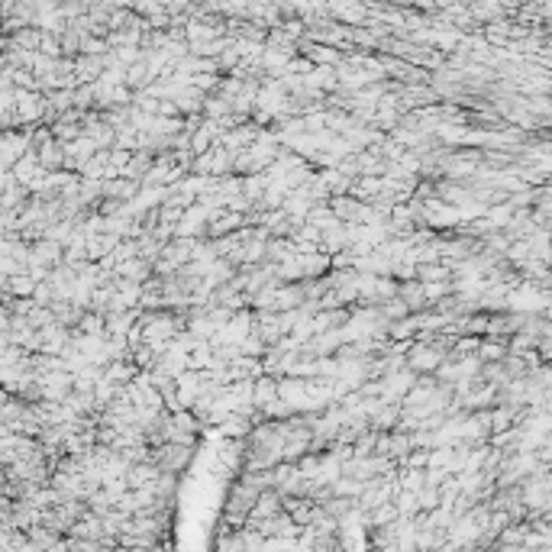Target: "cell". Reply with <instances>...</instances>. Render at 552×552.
Returning a JSON list of instances; mask_svg holds the SVG:
<instances>
[{"label": "cell", "mask_w": 552, "mask_h": 552, "mask_svg": "<svg viewBox=\"0 0 552 552\" xmlns=\"http://www.w3.org/2000/svg\"><path fill=\"white\" fill-rule=\"evenodd\" d=\"M398 420H400V404H381L368 417V427L371 430H398Z\"/></svg>", "instance_id": "2e32d148"}, {"label": "cell", "mask_w": 552, "mask_h": 552, "mask_svg": "<svg viewBox=\"0 0 552 552\" xmlns=\"http://www.w3.org/2000/svg\"><path fill=\"white\" fill-rule=\"evenodd\" d=\"M75 329L78 333H84V336H104V314H97V310H84V314L78 317Z\"/></svg>", "instance_id": "44dd1931"}, {"label": "cell", "mask_w": 552, "mask_h": 552, "mask_svg": "<svg viewBox=\"0 0 552 552\" xmlns=\"http://www.w3.org/2000/svg\"><path fill=\"white\" fill-rule=\"evenodd\" d=\"M113 275L129 278V281H139L142 285V281L152 275V262L142 259V255H133V259H126V262H117V265H113Z\"/></svg>", "instance_id": "4fadbf2b"}, {"label": "cell", "mask_w": 552, "mask_h": 552, "mask_svg": "<svg viewBox=\"0 0 552 552\" xmlns=\"http://www.w3.org/2000/svg\"><path fill=\"white\" fill-rule=\"evenodd\" d=\"M42 171H46V168H42L39 159H36V149H26V152H23L20 159H16L14 165H10V175H14V181L23 184V188H26V184L33 181V178H39Z\"/></svg>", "instance_id": "ba28073f"}, {"label": "cell", "mask_w": 552, "mask_h": 552, "mask_svg": "<svg viewBox=\"0 0 552 552\" xmlns=\"http://www.w3.org/2000/svg\"><path fill=\"white\" fill-rule=\"evenodd\" d=\"M36 159H39V165L46 168V171H55V168L65 165V146L52 136V139H46L42 146H36Z\"/></svg>", "instance_id": "7c38bea8"}, {"label": "cell", "mask_w": 552, "mask_h": 552, "mask_svg": "<svg viewBox=\"0 0 552 552\" xmlns=\"http://www.w3.org/2000/svg\"><path fill=\"white\" fill-rule=\"evenodd\" d=\"M36 287V281L29 278V272H16L7 278V294H14V297H29Z\"/></svg>", "instance_id": "d4e9b609"}, {"label": "cell", "mask_w": 552, "mask_h": 552, "mask_svg": "<svg viewBox=\"0 0 552 552\" xmlns=\"http://www.w3.org/2000/svg\"><path fill=\"white\" fill-rule=\"evenodd\" d=\"M139 188H142L139 181L117 175V178H107V181H100V197H117V201H129V197L139 194Z\"/></svg>", "instance_id": "30bf717a"}, {"label": "cell", "mask_w": 552, "mask_h": 552, "mask_svg": "<svg viewBox=\"0 0 552 552\" xmlns=\"http://www.w3.org/2000/svg\"><path fill=\"white\" fill-rule=\"evenodd\" d=\"M155 352H152V346L149 343H136V346H129V362L136 365V368H152L155 365Z\"/></svg>", "instance_id": "4316f807"}, {"label": "cell", "mask_w": 552, "mask_h": 552, "mask_svg": "<svg viewBox=\"0 0 552 552\" xmlns=\"http://www.w3.org/2000/svg\"><path fill=\"white\" fill-rule=\"evenodd\" d=\"M230 161H233V155L226 152L223 146H213V149H210V175H213V178L230 175Z\"/></svg>", "instance_id": "cb8c5ba5"}, {"label": "cell", "mask_w": 552, "mask_h": 552, "mask_svg": "<svg viewBox=\"0 0 552 552\" xmlns=\"http://www.w3.org/2000/svg\"><path fill=\"white\" fill-rule=\"evenodd\" d=\"M398 517L400 514H398V507H394V501H381L378 507H371V511L365 514V530H371V526H388Z\"/></svg>", "instance_id": "e0dca14e"}, {"label": "cell", "mask_w": 552, "mask_h": 552, "mask_svg": "<svg viewBox=\"0 0 552 552\" xmlns=\"http://www.w3.org/2000/svg\"><path fill=\"white\" fill-rule=\"evenodd\" d=\"M49 129H52V136H55L58 142H71V139H78L81 136V123H49Z\"/></svg>", "instance_id": "4dcf8cb0"}, {"label": "cell", "mask_w": 552, "mask_h": 552, "mask_svg": "<svg viewBox=\"0 0 552 552\" xmlns=\"http://www.w3.org/2000/svg\"><path fill=\"white\" fill-rule=\"evenodd\" d=\"M420 285H423V281H420ZM423 294H427V307H430L433 301L452 294V285H449V281H427V285H423Z\"/></svg>", "instance_id": "1f68e13d"}, {"label": "cell", "mask_w": 552, "mask_h": 552, "mask_svg": "<svg viewBox=\"0 0 552 552\" xmlns=\"http://www.w3.org/2000/svg\"><path fill=\"white\" fill-rule=\"evenodd\" d=\"M452 278V268L446 265V262H423V265H417V281H449Z\"/></svg>", "instance_id": "ffe728a7"}, {"label": "cell", "mask_w": 552, "mask_h": 552, "mask_svg": "<svg viewBox=\"0 0 552 552\" xmlns=\"http://www.w3.org/2000/svg\"><path fill=\"white\" fill-rule=\"evenodd\" d=\"M317 507H320V504H317L314 497H307V494H281V511L301 526H307L310 520H314Z\"/></svg>", "instance_id": "277c9868"}, {"label": "cell", "mask_w": 552, "mask_h": 552, "mask_svg": "<svg viewBox=\"0 0 552 552\" xmlns=\"http://www.w3.org/2000/svg\"><path fill=\"white\" fill-rule=\"evenodd\" d=\"M398 297L407 304L410 314L417 310H427V294H423V285L417 278H407V281H398Z\"/></svg>", "instance_id": "8fae6325"}, {"label": "cell", "mask_w": 552, "mask_h": 552, "mask_svg": "<svg viewBox=\"0 0 552 552\" xmlns=\"http://www.w3.org/2000/svg\"><path fill=\"white\" fill-rule=\"evenodd\" d=\"M255 497H259V488H252L249 482H243V478H239V482L230 488V497H226V507H223V511L239 514V517H249Z\"/></svg>", "instance_id": "5b68a950"}, {"label": "cell", "mask_w": 552, "mask_h": 552, "mask_svg": "<svg viewBox=\"0 0 552 552\" xmlns=\"http://www.w3.org/2000/svg\"><path fill=\"white\" fill-rule=\"evenodd\" d=\"M268 188V178H265V171H252V175H243V194L249 197L252 203L262 197V191Z\"/></svg>", "instance_id": "603a6c76"}, {"label": "cell", "mask_w": 552, "mask_h": 552, "mask_svg": "<svg viewBox=\"0 0 552 552\" xmlns=\"http://www.w3.org/2000/svg\"><path fill=\"white\" fill-rule=\"evenodd\" d=\"M62 262V243H55V239H36V243H29V259L26 265H58Z\"/></svg>", "instance_id": "8992f818"}, {"label": "cell", "mask_w": 552, "mask_h": 552, "mask_svg": "<svg viewBox=\"0 0 552 552\" xmlns=\"http://www.w3.org/2000/svg\"><path fill=\"white\" fill-rule=\"evenodd\" d=\"M107 152H110V149H97V152H94L91 159H84L81 165H78V175H81V178H97V181H104Z\"/></svg>", "instance_id": "d6986e66"}, {"label": "cell", "mask_w": 552, "mask_h": 552, "mask_svg": "<svg viewBox=\"0 0 552 552\" xmlns=\"http://www.w3.org/2000/svg\"><path fill=\"white\" fill-rule=\"evenodd\" d=\"M375 440H378V430H362V433L352 440V455H375Z\"/></svg>", "instance_id": "f1b7e54d"}, {"label": "cell", "mask_w": 552, "mask_h": 552, "mask_svg": "<svg viewBox=\"0 0 552 552\" xmlns=\"http://www.w3.org/2000/svg\"><path fill=\"white\" fill-rule=\"evenodd\" d=\"M65 146V165L62 168H68V171H78V165H81L84 159H91L94 152H97V146H94V139L91 136H78V139H71V142H62Z\"/></svg>", "instance_id": "52a82bcc"}, {"label": "cell", "mask_w": 552, "mask_h": 552, "mask_svg": "<svg viewBox=\"0 0 552 552\" xmlns=\"http://www.w3.org/2000/svg\"><path fill=\"white\" fill-rule=\"evenodd\" d=\"M375 307H378V314L385 317V320H398V317H407V314H410V310H407V304L400 301L398 294H394V297H385V301H378Z\"/></svg>", "instance_id": "484cf974"}, {"label": "cell", "mask_w": 552, "mask_h": 552, "mask_svg": "<svg viewBox=\"0 0 552 552\" xmlns=\"http://www.w3.org/2000/svg\"><path fill=\"white\" fill-rule=\"evenodd\" d=\"M385 333H388V339H413V336L420 333L417 314H407V317H398V320H388Z\"/></svg>", "instance_id": "ac0fdd59"}, {"label": "cell", "mask_w": 552, "mask_h": 552, "mask_svg": "<svg viewBox=\"0 0 552 552\" xmlns=\"http://www.w3.org/2000/svg\"><path fill=\"white\" fill-rule=\"evenodd\" d=\"M371 294H375V304L385 301V297H394V294H398V278H391V275H375Z\"/></svg>", "instance_id": "f546056e"}, {"label": "cell", "mask_w": 552, "mask_h": 552, "mask_svg": "<svg viewBox=\"0 0 552 552\" xmlns=\"http://www.w3.org/2000/svg\"><path fill=\"white\" fill-rule=\"evenodd\" d=\"M36 388H39V400H65L71 391V371L52 368L36 375Z\"/></svg>", "instance_id": "3957f363"}, {"label": "cell", "mask_w": 552, "mask_h": 552, "mask_svg": "<svg viewBox=\"0 0 552 552\" xmlns=\"http://www.w3.org/2000/svg\"><path fill=\"white\" fill-rule=\"evenodd\" d=\"M446 356H449V352L433 349V346L423 343V339H413V343L407 346V352H404V368L417 371V375H420V371H433Z\"/></svg>", "instance_id": "7a4b0ae2"}, {"label": "cell", "mask_w": 552, "mask_h": 552, "mask_svg": "<svg viewBox=\"0 0 552 552\" xmlns=\"http://www.w3.org/2000/svg\"><path fill=\"white\" fill-rule=\"evenodd\" d=\"M440 484H423L417 491V511H433V507H440Z\"/></svg>", "instance_id": "83f0119b"}, {"label": "cell", "mask_w": 552, "mask_h": 552, "mask_svg": "<svg viewBox=\"0 0 552 552\" xmlns=\"http://www.w3.org/2000/svg\"><path fill=\"white\" fill-rule=\"evenodd\" d=\"M149 459L159 465L161 472H175V475H184V469L194 459V446H181V442H161V446L149 449Z\"/></svg>", "instance_id": "6da1fadb"}, {"label": "cell", "mask_w": 552, "mask_h": 552, "mask_svg": "<svg viewBox=\"0 0 552 552\" xmlns=\"http://www.w3.org/2000/svg\"><path fill=\"white\" fill-rule=\"evenodd\" d=\"M511 213H514V207H511L507 201H504V203H488L482 217L488 220V223L494 226V230H504V226H507V220H511Z\"/></svg>", "instance_id": "7402d4cb"}, {"label": "cell", "mask_w": 552, "mask_h": 552, "mask_svg": "<svg viewBox=\"0 0 552 552\" xmlns=\"http://www.w3.org/2000/svg\"><path fill=\"white\" fill-rule=\"evenodd\" d=\"M272 398H278V378L262 371V375L252 378V407L268 404Z\"/></svg>", "instance_id": "5bb4252c"}, {"label": "cell", "mask_w": 552, "mask_h": 552, "mask_svg": "<svg viewBox=\"0 0 552 552\" xmlns=\"http://www.w3.org/2000/svg\"><path fill=\"white\" fill-rule=\"evenodd\" d=\"M281 511V491L278 488H262L259 497H255V504H252L249 517H245V524H252V520H262V517H272V514Z\"/></svg>", "instance_id": "9c48e42d"}, {"label": "cell", "mask_w": 552, "mask_h": 552, "mask_svg": "<svg viewBox=\"0 0 552 552\" xmlns=\"http://www.w3.org/2000/svg\"><path fill=\"white\" fill-rule=\"evenodd\" d=\"M262 352H265V343H262L255 333H249L243 343H239V356H255V359H262Z\"/></svg>", "instance_id": "d6a6232c"}, {"label": "cell", "mask_w": 552, "mask_h": 552, "mask_svg": "<svg viewBox=\"0 0 552 552\" xmlns=\"http://www.w3.org/2000/svg\"><path fill=\"white\" fill-rule=\"evenodd\" d=\"M475 356L482 359V362H501V359L507 356V336H482Z\"/></svg>", "instance_id": "9a60e30c"}]
</instances>
